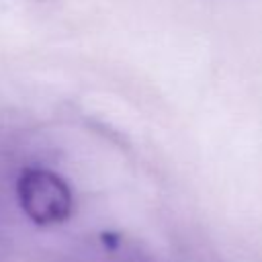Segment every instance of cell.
Instances as JSON below:
<instances>
[{"label": "cell", "instance_id": "cell-1", "mask_svg": "<svg viewBox=\"0 0 262 262\" xmlns=\"http://www.w3.org/2000/svg\"><path fill=\"white\" fill-rule=\"evenodd\" d=\"M18 201L23 211L41 225L61 223L72 213V192L68 184L53 172L31 168L23 172L18 186Z\"/></svg>", "mask_w": 262, "mask_h": 262}]
</instances>
